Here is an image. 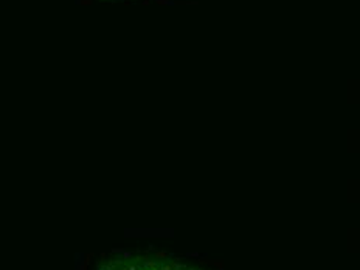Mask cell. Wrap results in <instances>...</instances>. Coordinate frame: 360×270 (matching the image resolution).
I'll list each match as a JSON object with an SVG mask.
<instances>
[{
    "label": "cell",
    "mask_w": 360,
    "mask_h": 270,
    "mask_svg": "<svg viewBox=\"0 0 360 270\" xmlns=\"http://www.w3.org/2000/svg\"><path fill=\"white\" fill-rule=\"evenodd\" d=\"M100 270H205L188 261L155 250L126 252L109 258Z\"/></svg>",
    "instance_id": "1"
}]
</instances>
